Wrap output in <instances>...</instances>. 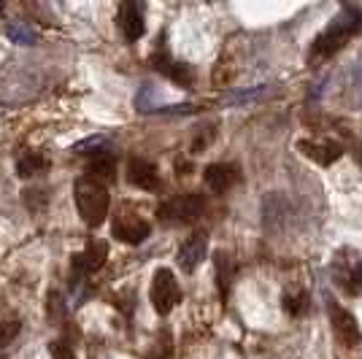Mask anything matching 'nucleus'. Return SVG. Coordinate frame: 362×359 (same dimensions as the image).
Instances as JSON below:
<instances>
[{
  "label": "nucleus",
  "instance_id": "nucleus-17",
  "mask_svg": "<svg viewBox=\"0 0 362 359\" xmlns=\"http://www.w3.org/2000/svg\"><path fill=\"white\" fill-rule=\"evenodd\" d=\"M214 268H216V284H219V292L227 295L230 289V281H233V262L225 252H216L214 254Z\"/></svg>",
  "mask_w": 362,
  "mask_h": 359
},
{
  "label": "nucleus",
  "instance_id": "nucleus-25",
  "mask_svg": "<svg viewBox=\"0 0 362 359\" xmlns=\"http://www.w3.org/2000/svg\"><path fill=\"white\" fill-rule=\"evenodd\" d=\"M160 114H192L195 111V105L184 103V105H168V108H157Z\"/></svg>",
  "mask_w": 362,
  "mask_h": 359
},
{
  "label": "nucleus",
  "instance_id": "nucleus-18",
  "mask_svg": "<svg viewBox=\"0 0 362 359\" xmlns=\"http://www.w3.org/2000/svg\"><path fill=\"white\" fill-rule=\"evenodd\" d=\"M308 308H311V298H308V292L298 289L295 295H292V292H287V295H284V311H287L289 316L308 314Z\"/></svg>",
  "mask_w": 362,
  "mask_h": 359
},
{
  "label": "nucleus",
  "instance_id": "nucleus-9",
  "mask_svg": "<svg viewBox=\"0 0 362 359\" xmlns=\"http://www.w3.org/2000/svg\"><path fill=\"white\" fill-rule=\"evenodd\" d=\"M117 22H119V30L124 35V41L136 44L138 38H144L146 33V16H144V6L136 3V0H124L119 6V14H117Z\"/></svg>",
  "mask_w": 362,
  "mask_h": 359
},
{
  "label": "nucleus",
  "instance_id": "nucleus-11",
  "mask_svg": "<svg viewBox=\"0 0 362 359\" xmlns=\"http://www.w3.org/2000/svg\"><path fill=\"white\" fill-rule=\"evenodd\" d=\"M298 149L308 160H314L317 165H325V167L332 165L335 160H341V154H344L341 143H335L330 138H303V141H298Z\"/></svg>",
  "mask_w": 362,
  "mask_h": 359
},
{
  "label": "nucleus",
  "instance_id": "nucleus-14",
  "mask_svg": "<svg viewBox=\"0 0 362 359\" xmlns=\"http://www.w3.org/2000/svg\"><path fill=\"white\" fill-rule=\"evenodd\" d=\"M87 173H90V179L100 181V184L114 181V179H117V157H114L108 149H100L95 157H92Z\"/></svg>",
  "mask_w": 362,
  "mask_h": 359
},
{
  "label": "nucleus",
  "instance_id": "nucleus-10",
  "mask_svg": "<svg viewBox=\"0 0 362 359\" xmlns=\"http://www.w3.org/2000/svg\"><path fill=\"white\" fill-rule=\"evenodd\" d=\"M209 254V235L206 233H195L184 240L179 246V254H176V262L184 273H195L200 268V262Z\"/></svg>",
  "mask_w": 362,
  "mask_h": 359
},
{
  "label": "nucleus",
  "instance_id": "nucleus-4",
  "mask_svg": "<svg viewBox=\"0 0 362 359\" xmlns=\"http://www.w3.org/2000/svg\"><path fill=\"white\" fill-rule=\"evenodd\" d=\"M332 278H335V286L349 295V298H357L362 295V254L354 252V249H341L335 252V259H332Z\"/></svg>",
  "mask_w": 362,
  "mask_h": 359
},
{
  "label": "nucleus",
  "instance_id": "nucleus-26",
  "mask_svg": "<svg viewBox=\"0 0 362 359\" xmlns=\"http://www.w3.org/2000/svg\"><path fill=\"white\" fill-rule=\"evenodd\" d=\"M106 141L103 138H90V141H84V143H78L76 151H87V149H98V146H103Z\"/></svg>",
  "mask_w": 362,
  "mask_h": 359
},
{
  "label": "nucleus",
  "instance_id": "nucleus-7",
  "mask_svg": "<svg viewBox=\"0 0 362 359\" xmlns=\"http://www.w3.org/2000/svg\"><path fill=\"white\" fill-rule=\"evenodd\" d=\"M108 259V243L100 238H90L87 240V246H84V252H78V254L71 257V278H87L92 276L95 270H100L106 265Z\"/></svg>",
  "mask_w": 362,
  "mask_h": 359
},
{
  "label": "nucleus",
  "instance_id": "nucleus-3",
  "mask_svg": "<svg viewBox=\"0 0 362 359\" xmlns=\"http://www.w3.org/2000/svg\"><path fill=\"white\" fill-rule=\"evenodd\" d=\"M206 211V197L200 192H187V195L170 197L165 200L160 208H157V216L163 225L179 227V225H192L203 216Z\"/></svg>",
  "mask_w": 362,
  "mask_h": 359
},
{
  "label": "nucleus",
  "instance_id": "nucleus-23",
  "mask_svg": "<svg viewBox=\"0 0 362 359\" xmlns=\"http://www.w3.org/2000/svg\"><path fill=\"white\" fill-rule=\"evenodd\" d=\"M22 195H25V206H28L30 211H38V208H44V206H46V192H44V189H25Z\"/></svg>",
  "mask_w": 362,
  "mask_h": 359
},
{
  "label": "nucleus",
  "instance_id": "nucleus-21",
  "mask_svg": "<svg viewBox=\"0 0 362 359\" xmlns=\"http://www.w3.org/2000/svg\"><path fill=\"white\" fill-rule=\"evenodd\" d=\"M268 95V84H259V87H252V90L243 92H233L227 95V105H241V103H252V100H259Z\"/></svg>",
  "mask_w": 362,
  "mask_h": 359
},
{
  "label": "nucleus",
  "instance_id": "nucleus-5",
  "mask_svg": "<svg viewBox=\"0 0 362 359\" xmlns=\"http://www.w3.org/2000/svg\"><path fill=\"white\" fill-rule=\"evenodd\" d=\"M149 298H151L154 311H157L160 316H168L176 305H179L181 302V286H179V281H176V276H173V270H168V268L154 270V276H151Z\"/></svg>",
  "mask_w": 362,
  "mask_h": 359
},
{
  "label": "nucleus",
  "instance_id": "nucleus-16",
  "mask_svg": "<svg viewBox=\"0 0 362 359\" xmlns=\"http://www.w3.org/2000/svg\"><path fill=\"white\" fill-rule=\"evenodd\" d=\"M46 167H49V160H46L44 154H41V151H30V154L19 157V163H16V173H19L22 179H30V176L44 173Z\"/></svg>",
  "mask_w": 362,
  "mask_h": 359
},
{
  "label": "nucleus",
  "instance_id": "nucleus-15",
  "mask_svg": "<svg viewBox=\"0 0 362 359\" xmlns=\"http://www.w3.org/2000/svg\"><path fill=\"white\" fill-rule=\"evenodd\" d=\"M154 68L160 71L163 76H168V78H173L176 84H181V87H189L192 84V71L184 65V62H173L168 54H154Z\"/></svg>",
  "mask_w": 362,
  "mask_h": 359
},
{
  "label": "nucleus",
  "instance_id": "nucleus-22",
  "mask_svg": "<svg viewBox=\"0 0 362 359\" xmlns=\"http://www.w3.org/2000/svg\"><path fill=\"white\" fill-rule=\"evenodd\" d=\"M6 33H8V38H11L14 44H19V46L35 44V33H33L30 28H22V25H8V28H6Z\"/></svg>",
  "mask_w": 362,
  "mask_h": 359
},
{
  "label": "nucleus",
  "instance_id": "nucleus-12",
  "mask_svg": "<svg viewBox=\"0 0 362 359\" xmlns=\"http://www.w3.org/2000/svg\"><path fill=\"white\" fill-rule=\"evenodd\" d=\"M203 181L206 187L216 192V195H225L230 187H235L241 181V170L238 165H230V163H214L203 170Z\"/></svg>",
  "mask_w": 362,
  "mask_h": 359
},
{
  "label": "nucleus",
  "instance_id": "nucleus-8",
  "mask_svg": "<svg viewBox=\"0 0 362 359\" xmlns=\"http://www.w3.org/2000/svg\"><path fill=\"white\" fill-rule=\"evenodd\" d=\"M330 322H332V332H335V338H338V343L346 346V348H357L362 346V329L357 324V319L351 311H346L344 305H338V302H332L330 300Z\"/></svg>",
  "mask_w": 362,
  "mask_h": 359
},
{
  "label": "nucleus",
  "instance_id": "nucleus-1",
  "mask_svg": "<svg viewBox=\"0 0 362 359\" xmlns=\"http://www.w3.org/2000/svg\"><path fill=\"white\" fill-rule=\"evenodd\" d=\"M360 30H362V11L360 8H354V6H346V8L335 16L330 25L319 33L317 38H314L311 57L327 60V57H332L338 49H344L349 38Z\"/></svg>",
  "mask_w": 362,
  "mask_h": 359
},
{
  "label": "nucleus",
  "instance_id": "nucleus-2",
  "mask_svg": "<svg viewBox=\"0 0 362 359\" xmlns=\"http://www.w3.org/2000/svg\"><path fill=\"white\" fill-rule=\"evenodd\" d=\"M74 197H76L78 216L84 219L87 227H100L108 219L111 197H108L106 184L90 179V176H81L74 187Z\"/></svg>",
  "mask_w": 362,
  "mask_h": 359
},
{
  "label": "nucleus",
  "instance_id": "nucleus-13",
  "mask_svg": "<svg viewBox=\"0 0 362 359\" xmlns=\"http://www.w3.org/2000/svg\"><path fill=\"white\" fill-rule=\"evenodd\" d=\"M127 181L133 187H138V189H144V192H154L160 187V173H157V167L149 160L130 157V163H127Z\"/></svg>",
  "mask_w": 362,
  "mask_h": 359
},
{
  "label": "nucleus",
  "instance_id": "nucleus-6",
  "mask_svg": "<svg viewBox=\"0 0 362 359\" xmlns=\"http://www.w3.org/2000/svg\"><path fill=\"white\" fill-rule=\"evenodd\" d=\"M151 233V225L136 213V211L130 208H119L117 211V216H114V222H111V235L122 243H127V246H138V243H144V240L149 238Z\"/></svg>",
  "mask_w": 362,
  "mask_h": 359
},
{
  "label": "nucleus",
  "instance_id": "nucleus-19",
  "mask_svg": "<svg viewBox=\"0 0 362 359\" xmlns=\"http://www.w3.org/2000/svg\"><path fill=\"white\" fill-rule=\"evenodd\" d=\"M46 314L54 324H62L65 316H68V302L62 300L60 292H49V300H46Z\"/></svg>",
  "mask_w": 362,
  "mask_h": 359
},
{
  "label": "nucleus",
  "instance_id": "nucleus-24",
  "mask_svg": "<svg viewBox=\"0 0 362 359\" xmlns=\"http://www.w3.org/2000/svg\"><path fill=\"white\" fill-rule=\"evenodd\" d=\"M49 351H52V357L54 359H76L74 346H68L65 341H54V343H49Z\"/></svg>",
  "mask_w": 362,
  "mask_h": 359
},
{
  "label": "nucleus",
  "instance_id": "nucleus-20",
  "mask_svg": "<svg viewBox=\"0 0 362 359\" xmlns=\"http://www.w3.org/2000/svg\"><path fill=\"white\" fill-rule=\"evenodd\" d=\"M22 332V322L16 319H8V322H0V359L8 351V346L16 341V335Z\"/></svg>",
  "mask_w": 362,
  "mask_h": 359
}]
</instances>
